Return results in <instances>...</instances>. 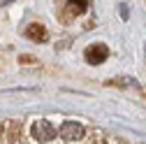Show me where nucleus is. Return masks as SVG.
Wrapping results in <instances>:
<instances>
[{
  "label": "nucleus",
  "mask_w": 146,
  "mask_h": 144,
  "mask_svg": "<svg viewBox=\"0 0 146 144\" xmlns=\"http://www.w3.org/2000/svg\"><path fill=\"white\" fill-rule=\"evenodd\" d=\"M86 61L90 63V65H98V63H104L107 58H109V49H107V44H102V42H98V44H90L88 49H86Z\"/></svg>",
  "instance_id": "nucleus-1"
},
{
  "label": "nucleus",
  "mask_w": 146,
  "mask_h": 144,
  "mask_svg": "<svg viewBox=\"0 0 146 144\" xmlns=\"http://www.w3.org/2000/svg\"><path fill=\"white\" fill-rule=\"evenodd\" d=\"M56 135H58L56 128H53L46 119H44V121H37V123L33 125V137L37 139V142H51Z\"/></svg>",
  "instance_id": "nucleus-2"
},
{
  "label": "nucleus",
  "mask_w": 146,
  "mask_h": 144,
  "mask_svg": "<svg viewBox=\"0 0 146 144\" xmlns=\"http://www.w3.org/2000/svg\"><path fill=\"white\" fill-rule=\"evenodd\" d=\"M60 137L65 139H81L84 137V125L77 121H65L60 125Z\"/></svg>",
  "instance_id": "nucleus-3"
},
{
  "label": "nucleus",
  "mask_w": 146,
  "mask_h": 144,
  "mask_svg": "<svg viewBox=\"0 0 146 144\" xmlns=\"http://www.w3.org/2000/svg\"><path fill=\"white\" fill-rule=\"evenodd\" d=\"M26 35H28V37H33V40H42L44 35H46V30H44L40 23H33V26H28Z\"/></svg>",
  "instance_id": "nucleus-4"
},
{
  "label": "nucleus",
  "mask_w": 146,
  "mask_h": 144,
  "mask_svg": "<svg viewBox=\"0 0 146 144\" xmlns=\"http://www.w3.org/2000/svg\"><path fill=\"white\" fill-rule=\"evenodd\" d=\"M67 5L72 7V12H77V14L86 12V3H67Z\"/></svg>",
  "instance_id": "nucleus-5"
}]
</instances>
